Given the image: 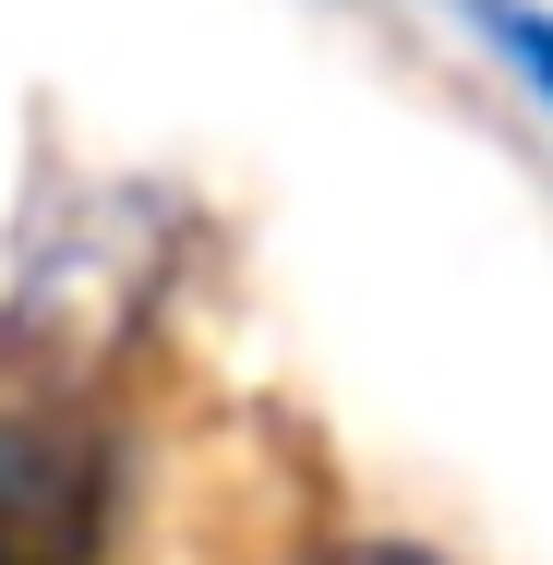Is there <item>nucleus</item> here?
<instances>
[{
  "mask_svg": "<svg viewBox=\"0 0 553 565\" xmlns=\"http://www.w3.org/2000/svg\"><path fill=\"white\" fill-rule=\"evenodd\" d=\"M469 12H481V36H493V49L553 97V12H530V0H469Z\"/></svg>",
  "mask_w": 553,
  "mask_h": 565,
  "instance_id": "obj_2",
  "label": "nucleus"
},
{
  "mask_svg": "<svg viewBox=\"0 0 553 565\" xmlns=\"http://www.w3.org/2000/svg\"><path fill=\"white\" fill-rule=\"evenodd\" d=\"M120 469L73 409H0V565H109Z\"/></svg>",
  "mask_w": 553,
  "mask_h": 565,
  "instance_id": "obj_1",
  "label": "nucleus"
},
{
  "mask_svg": "<svg viewBox=\"0 0 553 565\" xmlns=\"http://www.w3.org/2000/svg\"><path fill=\"white\" fill-rule=\"evenodd\" d=\"M301 565H445V554H422V542H385V530H361V542H326V554H301Z\"/></svg>",
  "mask_w": 553,
  "mask_h": 565,
  "instance_id": "obj_3",
  "label": "nucleus"
}]
</instances>
